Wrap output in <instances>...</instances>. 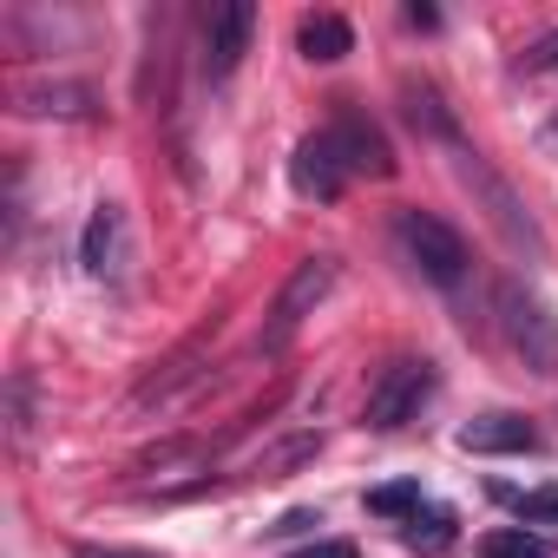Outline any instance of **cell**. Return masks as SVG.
<instances>
[{
  "mask_svg": "<svg viewBox=\"0 0 558 558\" xmlns=\"http://www.w3.org/2000/svg\"><path fill=\"white\" fill-rule=\"evenodd\" d=\"M395 243H401V256L427 276L434 290H460L466 283V236L447 217H434V210H395Z\"/></svg>",
  "mask_w": 558,
  "mask_h": 558,
  "instance_id": "1",
  "label": "cell"
},
{
  "mask_svg": "<svg viewBox=\"0 0 558 558\" xmlns=\"http://www.w3.org/2000/svg\"><path fill=\"white\" fill-rule=\"evenodd\" d=\"M493 310H499V336H506V349H512L532 375L558 381V316H551L532 290H519V283H499Z\"/></svg>",
  "mask_w": 558,
  "mask_h": 558,
  "instance_id": "2",
  "label": "cell"
},
{
  "mask_svg": "<svg viewBox=\"0 0 558 558\" xmlns=\"http://www.w3.org/2000/svg\"><path fill=\"white\" fill-rule=\"evenodd\" d=\"M427 395H434V362H414V355L388 362V368L375 375V388H368V427H375V434L408 427V421L427 408Z\"/></svg>",
  "mask_w": 558,
  "mask_h": 558,
  "instance_id": "3",
  "label": "cell"
},
{
  "mask_svg": "<svg viewBox=\"0 0 558 558\" xmlns=\"http://www.w3.org/2000/svg\"><path fill=\"white\" fill-rule=\"evenodd\" d=\"M336 290V256H303L296 269H290V283H283V296H276V310H269V349H283L296 329H303V316H316V303Z\"/></svg>",
  "mask_w": 558,
  "mask_h": 558,
  "instance_id": "4",
  "label": "cell"
},
{
  "mask_svg": "<svg viewBox=\"0 0 558 558\" xmlns=\"http://www.w3.org/2000/svg\"><path fill=\"white\" fill-rule=\"evenodd\" d=\"M329 132H336V145H342V165H349V178H395V145H388V132L362 112V106H336V119H329Z\"/></svg>",
  "mask_w": 558,
  "mask_h": 558,
  "instance_id": "5",
  "label": "cell"
},
{
  "mask_svg": "<svg viewBox=\"0 0 558 558\" xmlns=\"http://www.w3.org/2000/svg\"><path fill=\"white\" fill-rule=\"evenodd\" d=\"M460 178H466V184H480V197H486V217L499 223V236H506L512 250H525V256H545V236H538V223L525 217V204H519V197H512V191H506V184H499L486 165H480V151H466V145H460Z\"/></svg>",
  "mask_w": 558,
  "mask_h": 558,
  "instance_id": "6",
  "label": "cell"
},
{
  "mask_svg": "<svg viewBox=\"0 0 558 558\" xmlns=\"http://www.w3.org/2000/svg\"><path fill=\"white\" fill-rule=\"evenodd\" d=\"M290 184H296V197H316V204H336V197L349 191V165H342V145H336L329 125L310 132V138L296 145V158H290Z\"/></svg>",
  "mask_w": 558,
  "mask_h": 558,
  "instance_id": "7",
  "label": "cell"
},
{
  "mask_svg": "<svg viewBox=\"0 0 558 558\" xmlns=\"http://www.w3.org/2000/svg\"><path fill=\"white\" fill-rule=\"evenodd\" d=\"M250 34H256V8L250 0H223V8L204 14V73L210 80H230L250 53Z\"/></svg>",
  "mask_w": 558,
  "mask_h": 558,
  "instance_id": "8",
  "label": "cell"
},
{
  "mask_svg": "<svg viewBox=\"0 0 558 558\" xmlns=\"http://www.w3.org/2000/svg\"><path fill=\"white\" fill-rule=\"evenodd\" d=\"M80 263L86 276H99V283H119L125 263H132V236H125V210L119 204H99L80 230Z\"/></svg>",
  "mask_w": 558,
  "mask_h": 558,
  "instance_id": "9",
  "label": "cell"
},
{
  "mask_svg": "<svg viewBox=\"0 0 558 558\" xmlns=\"http://www.w3.org/2000/svg\"><path fill=\"white\" fill-rule=\"evenodd\" d=\"M453 440H460L466 453H538V447H545L525 414H480V421H466Z\"/></svg>",
  "mask_w": 558,
  "mask_h": 558,
  "instance_id": "10",
  "label": "cell"
},
{
  "mask_svg": "<svg viewBox=\"0 0 558 558\" xmlns=\"http://www.w3.org/2000/svg\"><path fill=\"white\" fill-rule=\"evenodd\" d=\"M296 47H303V60L336 66V60H349V53H355V27H349L342 14H310V21L296 27Z\"/></svg>",
  "mask_w": 558,
  "mask_h": 558,
  "instance_id": "11",
  "label": "cell"
},
{
  "mask_svg": "<svg viewBox=\"0 0 558 558\" xmlns=\"http://www.w3.org/2000/svg\"><path fill=\"white\" fill-rule=\"evenodd\" d=\"M401 99H408V119H414L427 138H440V145L460 151V125H453V112L440 106V93H434L427 80H401Z\"/></svg>",
  "mask_w": 558,
  "mask_h": 558,
  "instance_id": "12",
  "label": "cell"
},
{
  "mask_svg": "<svg viewBox=\"0 0 558 558\" xmlns=\"http://www.w3.org/2000/svg\"><path fill=\"white\" fill-rule=\"evenodd\" d=\"M453 525H460V519H453L447 506H421V512L401 525V538H408L414 551H447V545H453Z\"/></svg>",
  "mask_w": 558,
  "mask_h": 558,
  "instance_id": "13",
  "label": "cell"
},
{
  "mask_svg": "<svg viewBox=\"0 0 558 558\" xmlns=\"http://www.w3.org/2000/svg\"><path fill=\"white\" fill-rule=\"evenodd\" d=\"M480 558H551V538L525 532V525H499V532L480 538Z\"/></svg>",
  "mask_w": 558,
  "mask_h": 558,
  "instance_id": "14",
  "label": "cell"
},
{
  "mask_svg": "<svg viewBox=\"0 0 558 558\" xmlns=\"http://www.w3.org/2000/svg\"><path fill=\"white\" fill-rule=\"evenodd\" d=\"M27 112H47V119H93V93H86V86H47V93H27Z\"/></svg>",
  "mask_w": 558,
  "mask_h": 558,
  "instance_id": "15",
  "label": "cell"
},
{
  "mask_svg": "<svg viewBox=\"0 0 558 558\" xmlns=\"http://www.w3.org/2000/svg\"><path fill=\"white\" fill-rule=\"evenodd\" d=\"M368 512H375V519H414V512H421V480L368 486Z\"/></svg>",
  "mask_w": 558,
  "mask_h": 558,
  "instance_id": "16",
  "label": "cell"
},
{
  "mask_svg": "<svg viewBox=\"0 0 558 558\" xmlns=\"http://www.w3.org/2000/svg\"><path fill=\"white\" fill-rule=\"evenodd\" d=\"M512 506H519V525H558V486H532Z\"/></svg>",
  "mask_w": 558,
  "mask_h": 558,
  "instance_id": "17",
  "label": "cell"
},
{
  "mask_svg": "<svg viewBox=\"0 0 558 558\" xmlns=\"http://www.w3.org/2000/svg\"><path fill=\"white\" fill-rule=\"evenodd\" d=\"M519 73H558V34H545V40L519 60Z\"/></svg>",
  "mask_w": 558,
  "mask_h": 558,
  "instance_id": "18",
  "label": "cell"
},
{
  "mask_svg": "<svg viewBox=\"0 0 558 558\" xmlns=\"http://www.w3.org/2000/svg\"><path fill=\"white\" fill-rule=\"evenodd\" d=\"M316 525H323V512H310V506H296V512H283V519H276L269 532H276V538H296V532H316Z\"/></svg>",
  "mask_w": 558,
  "mask_h": 558,
  "instance_id": "19",
  "label": "cell"
},
{
  "mask_svg": "<svg viewBox=\"0 0 558 558\" xmlns=\"http://www.w3.org/2000/svg\"><path fill=\"white\" fill-rule=\"evenodd\" d=\"M296 558H362L349 538H323V545H310V551H296Z\"/></svg>",
  "mask_w": 558,
  "mask_h": 558,
  "instance_id": "20",
  "label": "cell"
},
{
  "mask_svg": "<svg viewBox=\"0 0 558 558\" xmlns=\"http://www.w3.org/2000/svg\"><path fill=\"white\" fill-rule=\"evenodd\" d=\"M73 558H158V551H125V545H80Z\"/></svg>",
  "mask_w": 558,
  "mask_h": 558,
  "instance_id": "21",
  "label": "cell"
}]
</instances>
